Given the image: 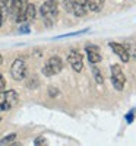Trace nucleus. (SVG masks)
Instances as JSON below:
<instances>
[{"label":"nucleus","mask_w":136,"mask_h":146,"mask_svg":"<svg viewBox=\"0 0 136 146\" xmlns=\"http://www.w3.org/2000/svg\"><path fill=\"white\" fill-rule=\"evenodd\" d=\"M40 12H41V16H43L44 22H45V25L51 27L53 23L56 22L57 15H59V9H57L56 0H47V2H44Z\"/></svg>","instance_id":"nucleus-1"},{"label":"nucleus","mask_w":136,"mask_h":146,"mask_svg":"<svg viewBox=\"0 0 136 146\" xmlns=\"http://www.w3.org/2000/svg\"><path fill=\"white\" fill-rule=\"evenodd\" d=\"M61 69H63V62H61L60 57L54 56L47 60V63L43 67V73L45 76H54V75H59Z\"/></svg>","instance_id":"nucleus-2"},{"label":"nucleus","mask_w":136,"mask_h":146,"mask_svg":"<svg viewBox=\"0 0 136 146\" xmlns=\"http://www.w3.org/2000/svg\"><path fill=\"white\" fill-rule=\"evenodd\" d=\"M111 82H113V86L117 91H123V88H125L126 78H125V73H123V70L119 64L111 66Z\"/></svg>","instance_id":"nucleus-3"},{"label":"nucleus","mask_w":136,"mask_h":146,"mask_svg":"<svg viewBox=\"0 0 136 146\" xmlns=\"http://www.w3.org/2000/svg\"><path fill=\"white\" fill-rule=\"evenodd\" d=\"M9 9L10 13L16 22H23L25 21V6H23L22 0H9Z\"/></svg>","instance_id":"nucleus-4"},{"label":"nucleus","mask_w":136,"mask_h":146,"mask_svg":"<svg viewBox=\"0 0 136 146\" xmlns=\"http://www.w3.org/2000/svg\"><path fill=\"white\" fill-rule=\"evenodd\" d=\"M10 75L15 80H22L27 76V64L22 58H16L10 67Z\"/></svg>","instance_id":"nucleus-5"},{"label":"nucleus","mask_w":136,"mask_h":146,"mask_svg":"<svg viewBox=\"0 0 136 146\" xmlns=\"http://www.w3.org/2000/svg\"><path fill=\"white\" fill-rule=\"evenodd\" d=\"M67 62L69 64L72 66V69L75 72H81L83 69V58H82V54L78 53L76 50H72L67 56Z\"/></svg>","instance_id":"nucleus-6"},{"label":"nucleus","mask_w":136,"mask_h":146,"mask_svg":"<svg viewBox=\"0 0 136 146\" xmlns=\"http://www.w3.org/2000/svg\"><path fill=\"white\" fill-rule=\"evenodd\" d=\"M108 45H110L111 50H113V51L119 56V58L121 60L123 63H127V62H129L130 54H129V51L126 50V47H123L121 44H117V42H110Z\"/></svg>","instance_id":"nucleus-7"},{"label":"nucleus","mask_w":136,"mask_h":146,"mask_svg":"<svg viewBox=\"0 0 136 146\" xmlns=\"http://www.w3.org/2000/svg\"><path fill=\"white\" fill-rule=\"evenodd\" d=\"M86 54H88V60H89V63L92 64H97V63H100L101 62V51H100V48H98L97 45H86Z\"/></svg>","instance_id":"nucleus-8"},{"label":"nucleus","mask_w":136,"mask_h":146,"mask_svg":"<svg viewBox=\"0 0 136 146\" xmlns=\"http://www.w3.org/2000/svg\"><path fill=\"white\" fill-rule=\"evenodd\" d=\"M86 5L83 0H73V6H72V12L76 16H83L86 13Z\"/></svg>","instance_id":"nucleus-9"},{"label":"nucleus","mask_w":136,"mask_h":146,"mask_svg":"<svg viewBox=\"0 0 136 146\" xmlns=\"http://www.w3.org/2000/svg\"><path fill=\"white\" fill-rule=\"evenodd\" d=\"M3 95H5V101L9 104V107H10V108L13 107V105H16V104H18L19 95H18V92H16V91L10 89V91H6V92H3Z\"/></svg>","instance_id":"nucleus-10"},{"label":"nucleus","mask_w":136,"mask_h":146,"mask_svg":"<svg viewBox=\"0 0 136 146\" xmlns=\"http://www.w3.org/2000/svg\"><path fill=\"white\" fill-rule=\"evenodd\" d=\"M104 2L105 0H85V5L88 10L92 12H100L104 7Z\"/></svg>","instance_id":"nucleus-11"},{"label":"nucleus","mask_w":136,"mask_h":146,"mask_svg":"<svg viewBox=\"0 0 136 146\" xmlns=\"http://www.w3.org/2000/svg\"><path fill=\"white\" fill-rule=\"evenodd\" d=\"M35 19V6L32 3H29L25 7V21L27 22H32Z\"/></svg>","instance_id":"nucleus-12"},{"label":"nucleus","mask_w":136,"mask_h":146,"mask_svg":"<svg viewBox=\"0 0 136 146\" xmlns=\"http://www.w3.org/2000/svg\"><path fill=\"white\" fill-rule=\"evenodd\" d=\"M92 73H94V78H95L97 83H100V85H101V83L104 82V78H103V75H101V72L95 67V64H94V67H92Z\"/></svg>","instance_id":"nucleus-13"},{"label":"nucleus","mask_w":136,"mask_h":146,"mask_svg":"<svg viewBox=\"0 0 136 146\" xmlns=\"http://www.w3.org/2000/svg\"><path fill=\"white\" fill-rule=\"evenodd\" d=\"M16 139V133H10L9 136H6V137H3L2 140H0V145H7V143H12Z\"/></svg>","instance_id":"nucleus-14"},{"label":"nucleus","mask_w":136,"mask_h":146,"mask_svg":"<svg viewBox=\"0 0 136 146\" xmlns=\"http://www.w3.org/2000/svg\"><path fill=\"white\" fill-rule=\"evenodd\" d=\"M61 5H63L66 12H72V6H73V0H61Z\"/></svg>","instance_id":"nucleus-15"},{"label":"nucleus","mask_w":136,"mask_h":146,"mask_svg":"<svg viewBox=\"0 0 136 146\" xmlns=\"http://www.w3.org/2000/svg\"><path fill=\"white\" fill-rule=\"evenodd\" d=\"M7 5H9V0H0V12L5 18V10L7 9Z\"/></svg>","instance_id":"nucleus-16"},{"label":"nucleus","mask_w":136,"mask_h":146,"mask_svg":"<svg viewBox=\"0 0 136 146\" xmlns=\"http://www.w3.org/2000/svg\"><path fill=\"white\" fill-rule=\"evenodd\" d=\"M48 94H50L51 98H56V96L59 95V91H57L54 86H50V88H48Z\"/></svg>","instance_id":"nucleus-17"},{"label":"nucleus","mask_w":136,"mask_h":146,"mask_svg":"<svg viewBox=\"0 0 136 146\" xmlns=\"http://www.w3.org/2000/svg\"><path fill=\"white\" fill-rule=\"evenodd\" d=\"M34 143H35V145H45L47 142H45V139H44L43 136H40V137H37V139L34 140Z\"/></svg>","instance_id":"nucleus-18"},{"label":"nucleus","mask_w":136,"mask_h":146,"mask_svg":"<svg viewBox=\"0 0 136 146\" xmlns=\"http://www.w3.org/2000/svg\"><path fill=\"white\" fill-rule=\"evenodd\" d=\"M5 86H6V80H5V78L2 75H0V89H3Z\"/></svg>","instance_id":"nucleus-19"},{"label":"nucleus","mask_w":136,"mask_h":146,"mask_svg":"<svg viewBox=\"0 0 136 146\" xmlns=\"http://www.w3.org/2000/svg\"><path fill=\"white\" fill-rule=\"evenodd\" d=\"M132 120H133V111H130V113L126 115V121H127V123H132Z\"/></svg>","instance_id":"nucleus-20"},{"label":"nucleus","mask_w":136,"mask_h":146,"mask_svg":"<svg viewBox=\"0 0 136 146\" xmlns=\"http://www.w3.org/2000/svg\"><path fill=\"white\" fill-rule=\"evenodd\" d=\"M2 22H3V15H2V12H0V27H2Z\"/></svg>","instance_id":"nucleus-21"},{"label":"nucleus","mask_w":136,"mask_h":146,"mask_svg":"<svg viewBox=\"0 0 136 146\" xmlns=\"http://www.w3.org/2000/svg\"><path fill=\"white\" fill-rule=\"evenodd\" d=\"M2 63H3V57H2V56H0V64H2Z\"/></svg>","instance_id":"nucleus-22"},{"label":"nucleus","mask_w":136,"mask_h":146,"mask_svg":"<svg viewBox=\"0 0 136 146\" xmlns=\"http://www.w3.org/2000/svg\"><path fill=\"white\" fill-rule=\"evenodd\" d=\"M0 121H2V118H0Z\"/></svg>","instance_id":"nucleus-23"}]
</instances>
